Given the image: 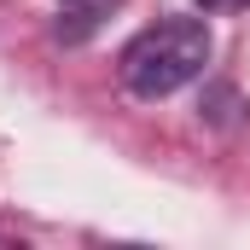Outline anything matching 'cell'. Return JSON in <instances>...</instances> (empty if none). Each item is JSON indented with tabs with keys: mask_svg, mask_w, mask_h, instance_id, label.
Instances as JSON below:
<instances>
[{
	"mask_svg": "<svg viewBox=\"0 0 250 250\" xmlns=\"http://www.w3.org/2000/svg\"><path fill=\"white\" fill-rule=\"evenodd\" d=\"M209 53H215V41H209L204 18H163L123 47L117 76L134 99H169V93H181L187 82L204 76Z\"/></svg>",
	"mask_w": 250,
	"mask_h": 250,
	"instance_id": "1",
	"label": "cell"
},
{
	"mask_svg": "<svg viewBox=\"0 0 250 250\" xmlns=\"http://www.w3.org/2000/svg\"><path fill=\"white\" fill-rule=\"evenodd\" d=\"M192 6H204V12H239V6H250V0H192Z\"/></svg>",
	"mask_w": 250,
	"mask_h": 250,
	"instance_id": "2",
	"label": "cell"
}]
</instances>
